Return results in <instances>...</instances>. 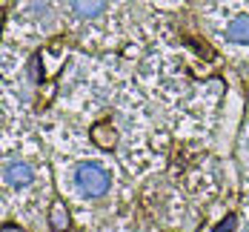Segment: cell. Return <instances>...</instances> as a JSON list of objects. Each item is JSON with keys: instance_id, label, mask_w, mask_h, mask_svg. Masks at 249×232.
Returning a JSON list of instances; mask_svg holds the SVG:
<instances>
[{"instance_id": "9", "label": "cell", "mask_w": 249, "mask_h": 232, "mask_svg": "<svg viewBox=\"0 0 249 232\" xmlns=\"http://www.w3.org/2000/svg\"><path fill=\"white\" fill-rule=\"evenodd\" d=\"M0 232H23V230H20V227H15V224H6Z\"/></svg>"}, {"instance_id": "4", "label": "cell", "mask_w": 249, "mask_h": 232, "mask_svg": "<svg viewBox=\"0 0 249 232\" xmlns=\"http://www.w3.org/2000/svg\"><path fill=\"white\" fill-rule=\"evenodd\" d=\"M226 40H232V43H244L249 46V15H241V18H235L232 23L226 26Z\"/></svg>"}, {"instance_id": "3", "label": "cell", "mask_w": 249, "mask_h": 232, "mask_svg": "<svg viewBox=\"0 0 249 232\" xmlns=\"http://www.w3.org/2000/svg\"><path fill=\"white\" fill-rule=\"evenodd\" d=\"M92 141L103 149H112L118 143V129L112 126V121H100V124L92 126Z\"/></svg>"}, {"instance_id": "2", "label": "cell", "mask_w": 249, "mask_h": 232, "mask_svg": "<svg viewBox=\"0 0 249 232\" xmlns=\"http://www.w3.org/2000/svg\"><path fill=\"white\" fill-rule=\"evenodd\" d=\"M3 178L9 180V186H29V183L35 180V172H32V166H29V163L15 161V163H9V166H6Z\"/></svg>"}, {"instance_id": "1", "label": "cell", "mask_w": 249, "mask_h": 232, "mask_svg": "<svg viewBox=\"0 0 249 232\" xmlns=\"http://www.w3.org/2000/svg\"><path fill=\"white\" fill-rule=\"evenodd\" d=\"M75 186L86 198H100L109 189V172L98 163H80L75 169Z\"/></svg>"}, {"instance_id": "5", "label": "cell", "mask_w": 249, "mask_h": 232, "mask_svg": "<svg viewBox=\"0 0 249 232\" xmlns=\"http://www.w3.org/2000/svg\"><path fill=\"white\" fill-rule=\"evenodd\" d=\"M49 227H52V232L69 230V212H66V204L63 201H54L49 206Z\"/></svg>"}, {"instance_id": "7", "label": "cell", "mask_w": 249, "mask_h": 232, "mask_svg": "<svg viewBox=\"0 0 249 232\" xmlns=\"http://www.w3.org/2000/svg\"><path fill=\"white\" fill-rule=\"evenodd\" d=\"M235 224H238V218H235V215H229L226 221L218 224V232H232V230H235Z\"/></svg>"}, {"instance_id": "8", "label": "cell", "mask_w": 249, "mask_h": 232, "mask_svg": "<svg viewBox=\"0 0 249 232\" xmlns=\"http://www.w3.org/2000/svg\"><path fill=\"white\" fill-rule=\"evenodd\" d=\"M32 80H40V57H32Z\"/></svg>"}, {"instance_id": "6", "label": "cell", "mask_w": 249, "mask_h": 232, "mask_svg": "<svg viewBox=\"0 0 249 232\" xmlns=\"http://www.w3.org/2000/svg\"><path fill=\"white\" fill-rule=\"evenodd\" d=\"M69 3H72L75 15H80V18H95L106 6V0H69Z\"/></svg>"}]
</instances>
